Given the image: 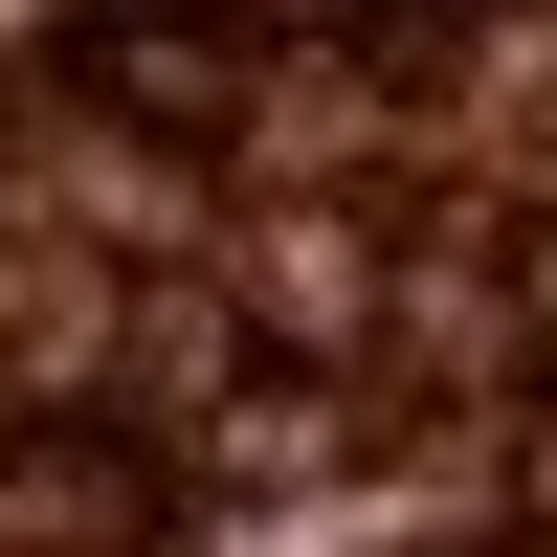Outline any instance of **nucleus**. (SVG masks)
<instances>
[{
	"label": "nucleus",
	"instance_id": "1",
	"mask_svg": "<svg viewBox=\"0 0 557 557\" xmlns=\"http://www.w3.org/2000/svg\"><path fill=\"white\" fill-rule=\"evenodd\" d=\"M0 557H178V535H157V469H134L112 424L0 446Z\"/></svg>",
	"mask_w": 557,
	"mask_h": 557
},
{
	"label": "nucleus",
	"instance_id": "2",
	"mask_svg": "<svg viewBox=\"0 0 557 557\" xmlns=\"http://www.w3.org/2000/svg\"><path fill=\"white\" fill-rule=\"evenodd\" d=\"M246 335L268 357H357L380 335V246H357V223H268L246 246Z\"/></svg>",
	"mask_w": 557,
	"mask_h": 557
},
{
	"label": "nucleus",
	"instance_id": "3",
	"mask_svg": "<svg viewBox=\"0 0 557 557\" xmlns=\"http://www.w3.org/2000/svg\"><path fill=\"white\" fill-rule=\"evenodd\" d=\"M89 89H112V112H268V67H246V45H223V23H112V45H89Z\"/></svg>",
	"mask_w": 557,
	"mask_h": 557
},
{
	"label": "nucleus",
	"instance_id": "4",
	"mask_svg": "<svg viewBox=\"0 0 557 557\" xmlns=\"http://www.w3.org/2000/svg\"><path fill=\"white\" fill-rule=\"evenodd\" d=\"M246 23H335V0H246Z\"/></svg>",
	"mask_w": 557,
	"mask_h": 557
},
{
	"label": "nucleus",
	"instance_id": "5",
	"mask_svg": "<svg viewBox=\"0 0 557 557\" xmlns=\"http://www.w3.org/2000/svg\"><path fill=\"white\" fill-rule=\"evenodd\" d=\"M491 557H557V535H491Z\"/></svg>",
	"mask_w": 557,
	"mask_h": 557
}]
</instances>
